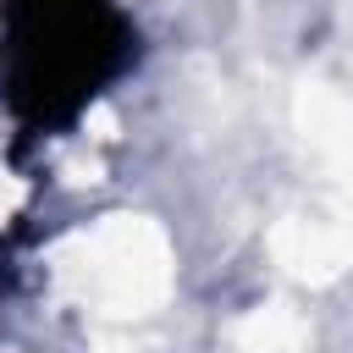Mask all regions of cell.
<instances>
[{"label": "cell", "instance_id": "obj_1", "mask_svg": "<svg viewBox=\"0 0 353 353\" xmlns=\"http://www.w3.org/2000/svg\"><path fill=\"white\" fill-rule=\"evenodd\" d=\"M138 61L121 0H0V99L22 127L61 132Z\"/></svg>", "mask_w": 353, "mask_h": 353}]
</instances>
